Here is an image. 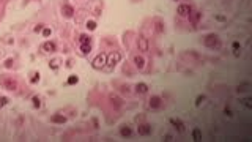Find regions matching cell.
Here are the masks:
<instances>
[{
  "instance_id": "obj_18",
  "label": "cell",
  "mask_w": 252,
  "mask_h": 142,
  "mask_svg": "<svg viewBox=\"0 0 252 142\" xmlns=\"http://www.w3.org/2000/svg\"><path fill=\"white\" fill-rule=\"evenodd\" d=\"M109 100H110V103L112 104H115V107H120L121 106V98H118L117 95H109Z\"/></svg>"
},
{
  "instance_id": "obj_38",
  "label": "cell",
  "mask_w": 252,
  "mask_h": 142,
  "mask_svg": "<svg viewBox=\"0 0 252 142\" xmlns=\"http://www.w3.org/2000/svg\"><path fill=\"white\" fill-rule=\"evenodd\" d=\"M91 122H93V126H95V128H98V125H99V123H98V119H93Z\"/></svg>"
},
{
  "instance_id": "obj_16",
  "label": "cell",
  "mask_w": 252,
  "mask_h": 142,
  "mask_svg": "<svg viewBox=\"0 0 252 142\" xmlns=\"http://www.w3.org/2000/svg\"><path fill=\"white\" fill-rule=\"evenodd\" d=\"M120 134L123 136V137H131V136H132V129L129 128V126H121L120 128Z\"/></svg>"
},
{
  "instance_id": "obj_30",
  "label": "cell",
  "mask_w": 252,
  "mask_h": 142,
  "mask_svg": "<svg viewBox=\"0 0 252 142\" xmlns=\"http://www.w3.org/2000/svg\"><path fill=\"white\" fill-rule=\"evenodd\" d=\"M8 103H10V98L8 96H0V107L7 106Z\"/></svg>"
},
{
  "instance_id": "obj_4",
  "label": "cell",
  "mask_w": 252,
  "mask_h": 142,
  "mask_svg": "<svg viewBox=\"0 0 252 142\" xmlns=\"http://www.w3.org/2000/svg\"><path fill=\"white\" fill-rule=\"evenodd\" d=\"M106 59H107V54H98L96 57L91 60V66L95 70H102L106 66Z\"/></svg>"
},
{
  "instance_id": "obj_19",
  "label": "cell",
  "mask_w": 252,
  "mask_h": 142,
  "mask_svg": "<svg viewBox=\"0 0 252 142\" xmlns=\"http://www.w3.org/2000/svg\"><path fill=\"white\" fill-rule=\"evenodd\" d=\"M49 68H51L52 71H57L60 68V59H52L51 63H49Z\"/></svg>"
},
{
  "instance_id": "obj_25",
  "label": "cell",
  "mask_w": 252,
  "mask_h": 142,
  "mask_svg": "<svg viewBox=\"0 0 252 142\" xmlns=\"http://www.w3.org/2000/svg\"><path fill=\"white\" fill-rule=\"evenodd\" d=\"M32 104H33L35 109H40V107H41V98L35 95V96L32 98Z\"/></svg>"
},
{
  "instance_id": "obj_31",
  "label": "cell",
  "mask_w": 252,
  "mask_h": 142,
  "mask_svg": "<svg viewBox=\"0 0 252 142\" xmlns=\"http://www.w3.org/2000/svg\"><path fill=\"white\" fill-rule=\"evenodd\" d=\"M248 87H249V82H244V84H241V85H238L236 92H246V90H248Z\"/></svg>"
},
{
  "instance_id": "obj_10",
  "label": "cell",
  "mask_w": 252,
  "mask_h": 142,
  "mask_svg": "<svg viewBox=\"0 0 252 142\" xmlns=\"http://www.w3.org/2000/svg\"><path fill=\"white\" fill-rule=\"evenodd\" d=\"M188 17H189V22L195 26V24H199V21L202 19V13L197 10H191V13L188 14Z\"/></svg>"
},
{
  "instance_id": "obj_7",
  "label": "cell",
  "mask_w": 252,
  "mask_h": 142,
  "mask_svg": "<svg viewBox=\"0 0 252 142\" xmlns=\"http://www.w3.org/2000/svg\"><path fill=\"white\" fill-rule=\"evenodd\" d=\"M148 104H150V107L151 109H161L162 107V104H164V101H162V98L161 96H158V95H153L150 100H148Z\"/></svg>"
},
{
  "instance_id": "obj_36",
  "label": "cell",
  "mask_w": 252,
  "mask_h": 142,
  "mask_svg": "<svg viewBox=\"0 0 252 142\" xmlns=\"http://www.w3.org/2000/svg\"><path fill=\"white\" fill-rule=\"evenodd\" d=\"M216 21L224 22V21H227V17H225V16H222V14H218V16H216Z\"/></svg>"
},
{
  "instance_id": "obj_33",
  "label": "cell",
  "mask_w": 252,
  "mask_h": 142,
  "mask_svg": "<svg viewBox=\"0 0 252 142\" xmlns=\"http://www.w3.org/2000/svg\"><path fill=\"white\" fill-rule=\"evenodd\" d=\"M51 33H52L51 29H47V27L43 29V36H46V38H47V36H51Z\"/></svg>"
},
{
  "instance_id": "obj_21",
  "label": "cell",
  "mask_w": 252,
  "mask_h": 142,
  "mask_svg": "<svg viewBox=\"0 0 252 142\" xmlns=\"http://www.w3.org/2000/svg\"><path fill=\"white\" fill-rule=\"evenodd\" d=\"M192 139H194L195 142L202 140V131H200V128H194V129H192Z\"/></svg>"
},
{
  "instance_id": "obj_15",
  "label": "cell",
  "mask_w": 252,
  "mask_h": 142,
  "mask_svg": "<svg viewBox=\"0 0 252 142\" xmlns=\"http://www.w3.org/2000/svg\"><path fill=\"white\" fill-rule=\"evenodd\" d=\"M136 92H137V93H140V95H145L147 92H148V84H145V82L136 84Z\"/></svg>"
},
{
  "instance_id": "obj_23",
  "label": "cell",
  "mask_w": 252,
  "mask_h": 142,
  "mask_svg": "<svg viewBox=\"0 0 252 142\" xmlns=\"http://www.w3.org/2000/svg\"><path fill=\"white\" fill-rule=\"evenodd\" d=\"M155 30H156V33H164V30H165L164 24L161 21H156L155 22Z\"/></svg>"
},
{
  "instance_id": "obj_35",
  "label": "cell",
  "mask_w": 252,
  "mask_h": 142,
  "mask_svg": "<svg viewBox=\"0 0 252 142\" xmlns=\"http://www.w3.org/2000/svg\"><path fill=\"white\" fill-rule=\"evenodd\" d=\"M224 114H225L227 117H232V115H233V114H232V109L227 107V106H225V109H224Z\"/></svg>"
},
{
  "instance_id": "obj_41",
  "label": "cell",
  "mask_w": 252,
  "mask_h": 142,
  "mask_svg": "<svg viewBox=\"0 0 252 142\" xmlns=\"http://www.w3.org/2000/svg\"><path fill=\"white\" fill-rule=\"evenodd\" d=\"M175 2H176V0H175Z\"/></svg>"
},
{
  "instance_id": "obj_17",
  "label": "cell",
  "mask_w": 252,
  "mask_h": 142,
  "mask_svg": "<svg viewBox=\"0 0 252 142\" xmlns=\"http://www.w3.org/2000/svg\"><path fill=\"white\" fill-rule=\"evenodd\" d=\"M79 49H81V52L84 55H88L91 52V43H85V44H81L79 46Z\"/></svg>"
},
{
  "instance_id": "obj_40",
  "label": "cell",
  "mask_w": 252,
  "mask_h": 142,
  "mask_svg": "<svg viewBox=\"0 0 252 142\" xmlns=\"http://www.w3.org/2000/svg\"><path fill=\"white\" fill-rule=\"evenodd\" d=\"M164 140H167V142L172 140V136H170V134H165V139H164Z\"/></svg>"
},
{
  "instance_id": "obj_6",
  "label": "cell",
  "mask_w": 252,
  "mask_h": 142,
  "mask_svg": "<svg viewBox=\"0 0 252 142\" xmlns=\"http://www.w3.org/2000/svg\"><path fill=\"white\" fill-rule=\"evenodd\" d=\"M137 49H139L140 52H147L150 49V43H148V40H147L144 35H140L139 38H137Z\"/></svg>"
},
{
  "instance_id": "obj_22",
  "label": "cell",
  "mask_w": 252,
  "mask_h": 142,
  "mask_svg": "<svg viewBox=\"0 0 252 142\" xmlns=\"http://www.w3.org/2000/svg\"><path fill=\"white\" fill-rule=\"evenodd\" d=\"M79 43H81V44H85V43H91V36L87 35V33H82L81 36H79Z\"/></svg>"
},
{
  "instance_id": "obj_26",
  "label": "cell",
  "mask_w": 252,
  "mask_h": 142,
  "mask_svg": "<svg viewBox=\"0 0 252 142\" xmlns=\"http://www.w3.org/2000/svg\"><path fill=\"white\" fill-rule=\"evenodd\" d=\"M40 76H41V74H40L38 71L33 73L32 77H30V84H32V85H33V84H38V82H40Z\"/></svg>"
},
{
  "instance_id": "obj_5",
  "label": "cell",
  "mask_w": 252,
  "mask_h": 142,
  "mask_svg": "<svg viewBox=\"0 0 252 142\" xmlns=\"http://www.w3.org/2000/svg\"><path fill=\"white\" fill-rule=\"evenodd\" d=\"M74 7L73 5H70V3H63L61 5V16L63 17H66V19H71L73 16H74Z\"/></svg>"
},
{
  "instance_id": "obj_14",
  "label": "cell",
  "mask_w": 252,
  "mask_h": 142,
  "mask_svg": "<svg viewBox=\"0 0 252 142\" xmlns=\"http://www.w3.org/2000/svg\"><path fill=\"white\" fill-rule=\"evenodd\" d=\"M134 66L139 68V70H142V68L145 66V59L142 57V55H134Z\"/></svg>"
},
{
  "instance_id": "obj_20",
  "label": "cell",
  "mask_w": 252,
  "mask_h": 142,
  "mask_svg": "<svg viewBox=\"0 0 252 142\" xmlns=\"http://www.w3.org/2000/svg\"><path fill=\"white\" fill-rule=\"evenodd\" d=\"M232 47H233V54H235V57H239V54H241V44H239L238 41H233Z\"/></svg>"
},
{
  "instance_id": "obj_32",
  "label": "cell",
  "mask_w": 252,
  "mask_h": 142,
  "mask_svg": "<svg viewBox=\"0 0 252 142\" xmlns=\"http://www.w3.org/2000/svg\"><path fill=\"white\" fill-rule=\"evenodd\" d=\"M243 103H244V106L248 107V109H252V100H251V98H246Z\"/></svg>"
},
{
  "instance_id": "obj_34",
  "label": "cell",
  "mask_w": 252,
  "mask_h": 142,
  "mask_svg": "<svg viewBox=\"0 0 252 142\" xmlns=\"http://www.w3.org/2000/svg\"><path fill=\"white\" fill-rule=\"evenodd\" d=\"M43 29H44V24H38V26H36L33 30H35L36 33H40V32H43Z\"/></svg>"
},
{
  "instance_id": "obj_2",
  "label": "cell",
  "mask_w": 252,
  "mask_h": 142,
  "mask_svg": "<svg viewBox=\"0 0 252 142\" xmlns=\"http://www.w3.org/2000/svg\"><path fill=\"white\" fill-rule=\"evenodd\" d=\"M203 44H205L206 47H210V49H214V51H218L222 43H221V38H219V36H218L216 33H210V35H206V36H205Z\"/></svg>"
},
{
  "instance_id": "obj_11",
  "label": "cell",
  "mask_w": 252,
  "mask_h": 142,
  "mask_svg": "<svg viewBox=\"0 0 252 142\" xmlns=\"http://www.w3.org/2000/svg\"><path fill=\"white\" fill-rule=\"evenodd\" d=\"M170 125L173 126L178 133H184V123L180 119H170Z\"/></svg>"
},
{
  "instance_id": "obj_9",
  "label": "cell",
  "mask_w": 252,
  "mask_h": 142,
  "mask_svg": "<svg viewBox=\"0 0 252 142\" xmlns=\"http://www.w3.org/2000/svg\"><path fill=\"white\" fill-rule=\"evenodd\" d=\"M191 10H192L191 5H188V3H180V5H178V8H176V13L180 14V16H188L189 13H191Z\"/></svg>"
},
{
  "instance_id": "obj_13",
  "label": "cell",
  "mask_w": 252,
  "mask_h": 142,
  "mask_svg": "<svg viewBox=\"0 0 252 142\" xmlns=\"http://www.w3.org/2000/svg\"><path fill=\"white\" fill-rule=\"evenodd\" d=\"M51 122L52 123H57V125H63V123L66 122V117L65 115H60V114H54L51 117Z\"/></svg>"
},
{
  "instance_id": "obj_12",
  "label": "cell",
  "mask_w": 252,
  "mask_h": 142,
  "mask_svg": "<svg viewBox=\"0 0 252 142\" xmlns=\"http://www.w3.org/2000/svg\"><path fill=\"white\" fill-rule=\"evenodd\" d=\"M41 49L44 52H55V51H57V44H55L54 41H46V43H43Z\"/></svg>"
},
{
  "instance_id": "obj_28",
  "label": "cell",
  "mask_w": 252,
  "mask_h": 142,
  "mask_svg": "<svg viewBox=\"0 0 252 142\" xmlns=\"http://www.w3.org/2000/svg\"><path fill=\"white\" fill-rule=\"evenodd\" d=\"M96 21H87V24H85V27H87L88 30H96Z\"/></svg>"
},
{
  "instance_id": "obj_37",
  "label": "cell",
  "mask_w": 252,
  "mask_h": 142,
  "mask_svg": "<svg viewBox=\"0 0 252 142\" xmlns=\"http://www.w3.org/2000/svg\"><path fill=\"white\" fill-rule=\"evenodd\" d=\"M123 92H126V93H129V87H128V85H123Z\"/></svg>"
},
{
  "instance_id": "obj_8",
  "label": "cell",
  "mask_w": 252,
  "mask_h": 142,
  "mask_svg": "<svg viewBox=\"0 0 252 142\" xmlns=\"http://www.w3.org/2000/svg\"><path fill=\"white\" fill-rule=\"evenodd\" d=\"M151 131H153V128H151L150 123H139L137 133L140 136H148V134H151Z\"/></svg>"
},
{
  "instance_id": "obj_1",
  "label": "cell",
  "mask_w": 252,
  "mask_h": 142,
  "mask_svg": "<svg viewBox=\"0 0 252 142\" xmlns=\"http://www.w3.org/2000/svg\"><path fill=\"white\" fill-rule=\"evenodd\" d=\"M0 85L8 92H16L17 90V81L13 79L11 76H8V74H0Z\"/></svg>"
},
{
  "instance_id": "obj_39",
  "label": "cell",
  "mask_w": 252,
  "mask_h": 142,
  "mask_svg": "<svg viewBox=\"0 0 252 142\" xmlns=\"http://www.w3.org/2000/svg\"><path fill=\"white\" fill-rule=\"evenodd\" d=\"M71 66H73V62L68 60V62H66V68H71Z\"/></svg>"
},
{
  "instance_id": "obj_3",
  "label": "cell",
  "mask_w": 252,
  "mask_h": 142,
  "mask_svg": "<svg viewBox=\"0 0 252 142\" xmlns=\"http://www.w3.org/2000/svg\"><path fill=\"white\" fill-rule=\"evenodd\" d=\"M121 62V54L118 51H112L107 54V59H106V65L109 68H114L115 65H118Z\"/></svg>"
},
{
  "instance_id": "obj_29",
  "label": "cell",
  "mask_w": 252,
  "mask_h": 142,
  "mask_svg": "<svg viewBox=\"0 0 252 142\" xmlns=\"http://www.w3.org/2000/svg\"><path fill=\"white\" fill-rule=\"evenodd\" d=\"M5 68H13V65H14V59L13 57H10V59H7L5 60Z\"/></svg>"
},
{
  "instance_id": "obj_24",
  "label": "cell",
  "mask_w": 252,
  "mask_h": 142,
  "mask_svg": "<svg viewBox=\"0 0 252 142\" xmlns=\"http://www.w3.org/2000/svg\"><path fill=\"white\" fill-rule=\"evenodd\" d=\"M77 82H79V77H77L76 74L68 76V81H66V84H68V85H76Z\"/></svg>"
},
{
  "instance_id": "obj_27",
  "label": "cell",
  "mask_w": 252,
  "mask_h": 142,
  "mask_svg": "<svg viewBox=\"0 0 252 142\" xmlns=\"http://www.w3.org/2000/svg\"><path fill=\"white\" fill-rule=\"evenodd\" d=\"M205 100H206V96H205V95H199L197 98H195V103H194V104H195V107H200V106H202V103H203Z\"/></svg>"
}]
</instances>
